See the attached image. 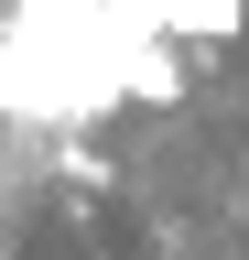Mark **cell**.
Wrapping results in <instances>:
<instances>
[{
	"label": "cell",
	"mask_w": 249,
	"mask_h": 260,
	"mask_svg": "<svg viewBox=\"0 0 249 260\" xmlns=\"http://www.w3.org/2000/svg\"><path fill=\"white\" fill-rule=\"evenodd\" d=\"M249 22V0H163V32H195V44H228Z\"/></svg>",
	"instance_id": "obj_1"
},
{
	"label": "cell",
	"mask_w": 249,
	"mask_h": 260,
	"mask_svg": "<svg viewBox=\"0 0 249 260\" xmlns=\"http://www.w3.org/2000/svg\"><path fill=\"white\" fill-rule=\"evenodd\" d=\"M87 32V0H22V44H76Z\"/></svg>",
	"instance_id": "obj_2"
},
{
	"label": "cell",
	"mask_w": 249,
	"mask_h": 260,
	"mask_svg": "<svg viewBox=\"0 0 249 260\" xmlns=\"http://www.w3.org/2000/svg\"><path fill=\"white\" fill-rule=\"evenodd\" d=\"M130 22H141V32H163V0H130Z\"/></svg>",
	"instance_id": "obj_3"
}]
</instances>
